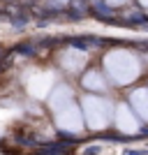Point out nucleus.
<instances>
[{"instance_id": "f257e3e1", "label": "nucleus", "mask_w": 148, "mask_h": 155, "mask_svg": "<svg viewBox=\"0 0 148 155\" xmlns=\"http://www.w3.org/2000/svg\"><path fill=\"white\" fill-rule=\"evenodd\" d=\"M14 53H19L23 58H35L37 56V44H30V42H23V44L14 46Z\"/></svg>"}, {"instance_id": "f03ea898", "label": "nucleus", "mask_w": 148, "mask_h": 155, "mask_svg": "<svg viewBox=\"0 0 148 155\" xmlns=\"http://www.w3.org/2000/svg\"><path fill=\"white\" fill-rule=\"evenodd\" d=\"M93 12L100 14V16H107V19H111V14H113V9H111L104 0H93Z\"/></svg>"}, {"instance_id": "7ed1b4c3", "label": "nucleus", "mask_w": 148, "mask_h": 155, "mask_svg": "<svg viewBox=\"0 0 148 155\" xmlns=\"http://www.w3.org/2000/svg\"><path fill=\"white\" fill-rule=\"evenodd\" d=\"M9 21H12V28H19V30H21V28H26V26H28V21H30V19H28V14L21 12V14H14Z\"/></svg>"}, {"instance_id": "20e7f679", "label": "nucleus", "mask_w": 148, "mask_h": 155, "mask_svg": "<svg viewBox=\"0 0 148 155\" xmlns=\"http://www.w3.org/2000/svg\"><path fill=\"white\" fill-rule=\"evenodd\" d=\"M60 44V37H42L37 42V46H42V49H51V46H58Z\"/></svg>"}, {"instance_id": "39448f33", "label": "nucleus", "mask_w": 148, "mask_h": 155, "mask_svg": "<svg viewBox=\"0 0 148 155\" xmlns=\"http://www.w3.org/2000/svg\"><path fill=\"white\" fill-rule=\"evenodd\" d=\"M58 139H63V141H67V143H79V137H70V134H65V132H58Z\"/></svg>"}, {"instance_id": "423d86ee", "label": "nucleus", "mask_w": 148, "mask_h": 155, "mask_svg": "<svg viewBox=\"0 0 148 155\" xmlns=\"http://www.w3.org/2000/svg\"><path fill=\"white\" fill-rule=\"evenodd\" d=\"M125 155H148V150H143V148H127Z\"/></svg>"}, {"instance_id": "0eeeda50", "label": "nucleus", "mask_w": 148, "mask_h": 155, "mask_svg": "<svg viewBox=\"0 0 148 155\" xmlns=\"http://www.w3.org/2000/svg\"><path fill=\"white\" fill-rule=\"evenodd\" d=\"M100 150H102L100 146H88V148L84 150V155H100Z\"/></svg>"}, {"instance_id": "6e6552de", "label": "nucleus", "mask_w": 148, "mask_h": 155, "mask_svg": "<svg viewBox=\"0 0 148 155\" xmlns=\"http://www.w3.org/2000/svg\"><path fill=\"white\" fill-rule=\"evenodd\" d=\"M5 56H7V53H5V51H2V46H0V60L5 58Z\"/></svg>"}]
</instances>
